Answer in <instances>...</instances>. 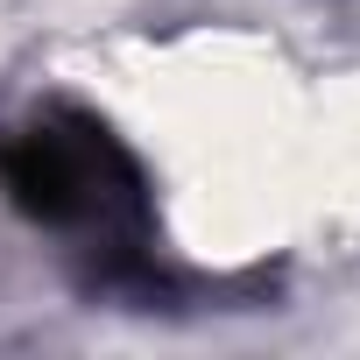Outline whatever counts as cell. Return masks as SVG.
<instances>
[{"mask_svg":"<svg viewBox=\"0 0 360 360\" xmlns=\"http://www.w3.org/2000/svg\"><path fill=\"white\" fill-rule=\"evenodd\" d=\"M0 191L29 226L71 233L78 248L113 262H134L148 240L141 162L106 120L78 106H43L0 134Z\"/></svg>","mask_w":360,"mask_h":360,"instance_id":"6da1fadb","label":"cell"}]
</instances>
